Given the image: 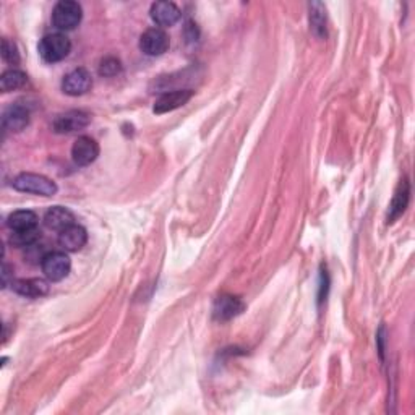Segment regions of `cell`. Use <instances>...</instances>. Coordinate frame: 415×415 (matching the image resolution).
<instances>
[{"label":"cell","mask_w":415,"mask_h":415,"mask_svg":"<svg viewBox=\"0 0 415 415\" xmlns=\"http://www.w3.org/2000/svg\"><path fill=\"white\" fill-rule=\"evenodd\" d=\"M13 189L18 191H23V193L39 195V196H52L57 193V190H59L57 189L56 182L51 180V178L31 172H23L13 178Z\"/></svg>","instance_id":"1"},{"label":"cell","mask_w":415,"mask_h":415,"mask_svg":"<svg viewBox=\"0 0 415 415\" xmlns=\"http://www.w3.org/2000/svg\"><path fill=\"white\" fill-rule=\"evenodd\" d=\"M39 56L49 64H56V62L64 60L65 57H69L71 51V43L65 34L62 33H52L44 36L38 46Z\"/></svg>","instance_id":"2"},{"label":"cell","mask_w":415,"mask_h":415,"mask_svg":"<svg viewBox=\"0 0 415 415\" xmlns=\"http://www.w3.org/2000/svg\"><path fill=\"white\" fill-rule=\"evenodd\" d=\"M82 5L73 0H62L52 10V23L60 31H71L82 23Z\"/></svg>","instance_id":"3"},{"label":"cell","mask_w":415,"mask_h":415,"mask_svg":"<svg viewBox=\"0 0 415 415\" xmlns=\"http://www.w3.org/2000/svg\"><path fill=\"white\" fill-rule=\"evenodd\" d=\"M43 273L49 281L57 283V281L65 279L71 270L70 258L64 252H51L43 257L41 261Z\"/></svg>","instance_id":"4"},{"label":"cell","mask_w":415,"mask_h":415,"mask_svg":"<svg viewBox=\"0 0 415 415\" xmlns=\"http://www.w3.org/2000/svg\"><path fill=\"white\" fill-rule=\"evenodd\" d=\"M89 122H91V117L83 110H69V112L57 115V119L52 123V128L56 133L65 135V133L84 130Z\"/></svg>","instance_id":"5"},{"label":"cell","mask_w":415,"mask_h":415,"mask_svg":"<svg viewBox=\"0 0 415 415\" xmlns=\"http://www.w3.org/2000/svg\"><path fill=\"white\" fill-rule=\"evenodd\" d=\"M93 78L86 69H75L62 80V91L69 96H83L91 89Z\"/></svg>","instance_id":"6"},{"label":"cell","mask_w":415,"mask_h":415,"mask_svg":"<svg viewBox=\"0 0 415 415\" xmlns=\"http://www.w3.org/2000/svg\"><path fill=\"white\" fill-rule=\"evenodd\" d=\"M169 36L164 29L161 28H150L141 34L140 38V49L146 56L158 57L167 52L169 49Z\"/></svg>","instance_id":"7"},{"label":"cell","mask_w":415,"mask_h":415,"mask_svg":"<svg viewBox=\"0 0 415 415\" xmlns=\"http://www.w3.org/2000/svg\"><path fill=\"white\" fill-rule=\"evenodd\" d=\"M99 156V145L91 137H80L71 146V159L77 166H89Z\"/></svg>","instance_id":"8"},{"label":"cell","mask_w":415,"mask_h":415,"mask_svg":"<svg viewBox=\"0 0 415 415\" xmlns=\"http://www.w3.org/2000/svg\"><path fill=\"white\" fill-rule=\"evenodd\" d=\"M193 91L191 89H176V91L164 93L158 101L154 102V112L156 114H166L178 109V107L185 106L191 99Z\"/></svg>","instance_id":"9"},{"label":"cell","mask_w":415,"mask_h":415,"mask_svg":"<svg viewBox=\"0 0 415 415\" xmlns=\"http://www.w3.org/2000/svg\"><path fill=\"white\" fill-rule=\"evenodd\" d=\"M86 229L78 224H71L70 227L59 232V245L65 252H78L86 245Z\"/></svg>","instance_id":"10"},{"label":"cell","mask_w":415,"mask_h":415,"mask_svg":"<svg viewBox=\"0 0 415 415\" xmlns=\"http://www.w3.org/2000/svg\"><path fill=\"white\" fill-rule=\"evenodd\" d=\"M151 18L159 26H172L180 20V8L174 2H156L151 5Z\"/></svg>","instance_id":"11"},{"label":"cell","mask_w":415,"mask_h":415,"mask_svg":"<svg viewBox=\"0 0 415 415\" xmlns=\"http://www.w3.org/2000/svg\"><path fill=\"white\" fill-rule=\"evenodd\" d=\"M12 289L18 296L39 298L49 292V284L44 279H18L12 283Z\"/></svg>","instance_id":"12"},{"label":"cell","mask_w":415,"mask_h":415,"mask_svg":"<svg viewBox=\"0 0 415 415\" xmlns=\"http://www.w3.org/2000/svg\"><path fill=\"white\" fill-rule=\"evenodd\" d=\"M29 123V110L21 104H13L3 114V128L10 132H21Z\"/></svg>","instance_id":"13"},{"label":"cell","mask_w":415,"mask_h":415,"mask_svg":"<svg viewBox=\"0 0 415 415\" xmlns=\"http://www.w3.org/2000/svg\"><path fill=\"white\" fill-rule=\"evenodd\" d=\"M44 224H46L49 229L62 232L67 229V227L75 224V216L70 209L64 206H54L44 214Z\"/></svg>","instance_id":"14"},{"label":"cell","mask_w":415,"mask_h":415,"mask_svg":"<svg viewBox=\"0 0 415 415\" xmlns=\"http://www.w3.org/2000/svg\"><path fill=\"white\" fill-rule=\"evenodd\" d=\"M242 310H244V303L239 297L222 296L217 298L216 305H214V316H216L217 320L224 321L237 316Z\"/></svg>","instance_id":"15"},{"label":"cell","mask_w":415,"mask_h":415,"mask_svg":"<svg viewBox=\"0 0 415 415\" xmlns=\"http://www.w3.org/2000/svg\"><path fill=\"white\" fill-rule=\"evenodd\" d=\"M410 198V187L407 180H403L396 190L392 202L390 204V213H388V222H394L405 211Z\"/></svg>","instance_id":"16"},{"label":"cell","mask_w":415,"mask_h":415,"mask_svg":"<svg viewBox=\"0 0 415 415\" xmlns=\"http://www.w3.org/2000/svg\"><path fill=\"white\" fill-rule=\"evenodd\" d=\"M7 226L13 232L33 229V227H38V216H36V213L29 211V209H20V211L12 213L8 216Z\"/></svg>","instance_id":"17"},{"label":"cell","mask_w":415,"mask_h":415,"mask_svg":"<svg viewBox=\"0 0 415 415\" xmlns=\"http://www.w3.org/2000/svg\"><path fill=\"white\" fill-rule=\"evenodd\" d=\"M26 82H28V77H26L21 70H16V69L7 70L3 71L2 78H0V89H2L3 93L15 91V89L23 88Z\"/></svg>","instance_id":"18"},{"label":"cell","mask_w":415,"mask_h":415,"mask_svg":"<svg viewBox=\"0 0 415 415\" xmlns=\"http://www.w3.org/2000/svg\"><path fill=\"white\" fill-rule=\"evenodd\" d=\"M310 25L318 38L327 36V12L323 3H310Z\"/></svg>","instance_id":"19"},{"label":"cell","mask_w":415,"mask_h":415,"mask_svg":"<svg viewBox=\"0 0 415 415\" xmlns=\"http://www.w3.org/2000/svg\"><path fill=\"white\" fill-rule=\"evenodd\" d=\"M39 237H41V232H39L38 227H33V229L26 230H15L12 234L10 242L18 248H29L34 247Z\"/></svg>","instance_id":"20"},{"label":"cell","mask_w":415,"mask_h":415,"mask_svg":"<svg viewBox=\"0 0 415 415\" xmlns=\"http://www.w3.org/2000/svg\"><path fill=\"white\" fill-rule=\"evenodd\" d=\"M120 70H122V65L115 57H106V59L101 60L99 75H102V77H115V75L120 73Z\"/></svg>","instance_id":"21"},{"label":"cell","mask_w":415,"mask_h":415,"mask_svg":"<svg viewBox=\"0 0 415 415\" xmlns=\"http://www.w3.org/2000/svg\"><path fill=\"white\" fill-rule=\"evenodd\" d=\"M2 57L8 64L16 65L20 64V52H18L16 44L10 39H3L2 41Z\"/></svg>","instance_id":"22"},{"label":"cell","mask_w":415,"mask_h":415,"mask_svg":"<svg viewBox=\"0 0 415 415\" xmlns=\"http://www.w3.org/2000/svg\"><path fill=\"white\" fill-rule=\"evenodd\" d=\"M8 274H10V268H8L7 263H3V270H2V276H3V287L8 285Z\"/></svg>","instance_id":"23"}]
</instances>
